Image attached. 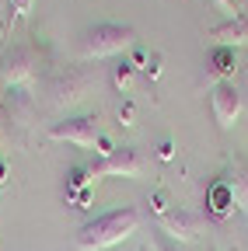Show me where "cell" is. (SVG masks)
I'll return each mask as SVG.
<instances>
[{
	"label": "cell",
	"mask_w": 248,
	"mask_h": 251,
	"mask_svg": "<svg viewBox=\"0 0 248 251\" xmlns=\"http://www.w3.org/2000/svg\"><path fill=\"white\" fill-rule=\"evenodd\" d=\"M140 220H143V213H140L137 206H115V209H109V213L91 216L87 224H81L77 234H74V244H77L81 251H105V248H115V244L126 241L130 234H137Z\"/></svg>",
	"instance_id": "1"
},
{
	"label": "cell",
	"mask_w": 248,
	"mask_h": 251,
	"mask_svg": "<svg viewBox=\"0 0 248 251\" xmlns=\"http://www.w3.org/2000/svg\"><path fill=\"white\" fill-rule=\"evenodd\" d=\"M137 46V28L133 25H119V21H102V25H91L81 42H77V56L84 63L91 59H109V56H119Z\"/></svg>",
	"instance_id": "2"
},
{
	"label": "cell",
	"mask_w": 248,
	"mask_h": 251,
	"mask_svg": "<svg viewBox=\"0 0 248 251\" xmlns=\"http://www.w3.org/2000/svg\"><path fill=\"white\" fill-rule=\"evenodd\" d=\"M87 91H91V74L81 67H59V70H49L42 77V98L53 112L77 105Z\"/></svg>",
	"instance_id": "3"
},
{
	"label": "cell",
	"mask_w": 248,
	"mask_h": 251,
	"mask_svg": "<svg viewBox=\"0 0 248 251\" xmlns=\"http://www.w3.org/2000/svg\"><path fill=\"white\" fill-rule=\"evenodd\" d=\"M42 70V46L35 42H14L0 56V87H25Z\"/></svg>",
	"instance_id": "4"
},
{
	"label": "cell",
	"mask_w": 248,
	"mask_h": 251,
	"mask_svg": "<svg viewBox=\"0 0 248 251\" xmlns=\"http://www.w3.org/2000/svg\"><path fill=\"white\" fill-rule=\"evenodd\" d=\"M102 136V115L98 112H84V115H70L49 126V140L59 143H74V147H95Z\"/></svg>",
	"instance_id": "5"
},
{
	"label": "cell",
	"mask_w": 248,
	"mask_h": 251,
	"mask_svg": "<svg viewBox=\"0 0 248 251\" xmlns=\"http://www.w3.org/2000/svg\"><path fill=\"white\" fill-rule=\"evenodd\" d=\"M147 168L143 153L137 147H115L112 157H105V161H95L91 164V178H140Z\"/></svg>",
	"instance_id": "6"
},
{
	"label": "cell",
	"mask_w": 248,
	"mask_h": 251,
	"mask_svg": "<svg viewBox=\"0 0 248 251\" xmlns=\"http://www.w3.org/2000/svg\"><path fill=\"white\" fill-rule=\"evenodd\" d=\"M158 224H161V234L171 237L175 244H193L203 234V216L193 213V209H182V206H175L171 213H165Z\"/></svg>",
	"instance_id": "7"
},
{
	"label": "cell",
	"mask_w": 248,
	"mask_h": 251,
	"mask_svg": "<svg viewBox=\"0 0 248 251\" xmlns=\"http://www.w3.org/2000/svg\"><path fill=\"white\" fill-rule=\"evenodd\" d=\"M210 108H213L217 126H220V129H231L234 119L241 115V94H238L234 80H224V84L210 87Z\"/></svg>",
	"instance_id": "8"
},
{
	"label": "cell",
	"mask_w": 248,
	"mask_h": 251,
	"mask_svg": "<svg viewBox=\"0 0 248 251\" xmlns=\"http://www.w3.org/2000/svg\"><path fill=\"white\" fill-rule=\"evenodd\" d=\"M203 206H206V216L210 220H227L234 209H238V196H234V181L227 175L213 178L206 185V196H203Z\"/></svg>",
	"instance_id": "9"
},
{
	"label": "cell",
	"mask_w": 248,
	"mask_h": 251,
	"mask_svg": "<svg viewBox=\"0 0 248 251\" xmlns=\"http://www.w3.org/2000/svg\"><path fill=\"white\" fill-rule=\"evenodd\" d=\"M206 39H213L217 46H227V49L248 46V14H238V18H227L220 25L206 28Z\"/></svg>",
	"instance_id": "10"
},
{
	"label": "cell",
	"mask_w": 248,
	"mask_h": 251,
	"mask_svg": "<svg viewBox=\"0 0 248 251\" xmlns=\"http://www.w3.org/2000/svg\"><path fill=\"white\" fill-rule=\"evenodd\" d=\"M0 98H4V105H7V112H11L18 129H25V126L32 122V115H35V94L28 87H7Z\"/></svg>",
	"instance_id": "11"
},
{
	"label": "cell",
	"mask_w": 248,
	"mask_h": 251,
	"mask_svg": "<svg viewBox=\"0 0 248 251\" xmlns=\"http://www.w3.org/2000/svg\"><path fill=\"white\" fill-rule=\"evenodd\" d=\"M234 67H238L234 49H227V46H213V52H210V67H206L210 87H213V84H224V80H234Z\"/></svg>",
	"instance_id": "12"
},
{
	"label": "cell",
	"mask_w": 248,
	"mask_h": 251,
	"mask_svg": "<svg viewBox=\"0 0 248 251\" xmlns=\"http://www.w3.org/2000/svg\"><path fill=\"white\" fill-rule=\"evenodd\" d=\"M109 80H112V87L119 94H130L133 91V80H137V67H133L130 59H119L115 67H112V74H109Z\"/></svg>",
	"instance_id": "13"
},
{
	"label": "cell",
	"mask_w": 248,
	"mask_h": 251,
	"mask_svg": "<svg viewBox=\"0 0 248 251\" xmlns=\"http://www.w3.org/2000/svg\"><path fill=\"white\" fill-rule=\"evenodd\" d=\"M234 196H238V209L241 213H248V164L245 161H238V171H234Z\"/></svg>",
	"instance_id": "14"
},
{
	"label": "cell",
	"mask_w": 248,
	"mask_h": 251,
	"mask_svg": "<svg viewBox=\"0 0 248 251\" xmlns=\"http://www.w3.org/2000/svg\"><path fill=\"white\" fill-rule=\"evenodd\" d=\"M95 185V178H91V164H74L67 171V192H74V188H91Z\"/></svg>",
	"instance_id": "15"
},
{
	"label": "cell",
	"mask_w": 248,
	"mask_h": 251,
	"mask_svg": "<svg viewBox=\"0 0 248 251\" xmlns=\"http://www.w3.org/2000/svg\"><path fill=\"white\" fill-rule=\"evenodd\" d=\"M147 209L154 213V216H165V213H171V196H168V188H154V192L147 196Z\"/></svg>",
	"instance_id": "16"
},
{
	"label": "cell",
	"mask_w": 248,
	"mask_h": 251,
	"mask_svg": "<svg viewBox=\"0 0 248 251\" xmlns=\"http://www.w3.org/2000/svg\"><path fill=\"white\" fill-rule=\"evenodd\" d=\"M14 119H11V112H7V105H4V98H0V147H7L11 140H14Z\"/></svg>",
	"instance_id": "17"
},
{
	"label": "cell",
	"mask_w": 248,
	"mask_h": 251,
	"mask_svg": "<svg viewBox=\"0 0 248 251\" xmlns=\"http://www.w3.org/2000/svg\"><path fill=\"white\" fill-rule=\"evenodd\" d=\"M161 70H165V56H161L158 49H150V56H147V67H143V77L154 84V80H161Z\"/></svg>",
	"instance_id": "18"
},
{
	"label": "cell",
	"mask_w": 248,
	"mask_h": 251,
	"mask_svg": "<svg viewBox=\"0 0 248 251\" xmlns=\"http://www.w3.org/2000/svg\"><path fill=\"white\" fill-rule=\"evenodd\" d=\"M91 199H95V185H91V188H74V192H67V206H74V209H87Z\"/></svg>",
	"instance_id": "19"
},
{
	"label": "cell",
	"mask_w": 248,
	"mask_h": 251,
	"mask_svg": "<svg viewBox=\"0 0 248 251\" xmlns=\"http://www.w3.org/2000/svg\"><path fill=\"white\" fill-rule=\"evenodd\" d=\"M206 4H210L213 11H220V14H224V21L241 14V11H238V0H206Z\"/></svg>",
	"instance_id": "20"
},
{
	"label": "cell",
	"mask_w": 248,
	"mask_h": 251,
	"mask_svg": "<svg viewBox=\"0 0 248 251\" xmlns=\"http://www.w3.org/2000/svg\"><path fill=\"white\" fill-rule=\"evenodd\" d=\"M119 126H122V129L137 126V105H133V101H122V108H119Z\"/></svg>",
	"instance_id": "21"
},
{
	"label": "cell",
	"mask_w": 248,
	"mask_h": 251,
	"mask_svg": "<svg viewBox=\"0 0 248 251\" xmlns=\"http://www.w3.org/2000/svg\"><path fill=\"white\" fill-rule=\"evenodd\" d=\"M32 4H35V0H11V25H14L18 18H28V14H32Z\"/></svg>",
	"instance_id": "22"
},
{
	"label": "cell",
	"mask_w": 248,
	"mask_h": 251,
	"mask_svg": "<svg viewBox=\"0 0 248 251\" xmlns=\"http://www.w3.org/2000/svg\"><path fill=\"white\" fill-rule=\"evenodd\" d=\"M112 150H115V143H112V136H98V143H95V153H98V161H105V157H112Z\"/></svg>",
	"instance_id": "23"
},
{
	"label": "cell",
	"mask_w": 248,
	"mask_h": 251,
	"mask_svg": "<svg viewBox=\"0 0 248 251\" xmlns=\"http://www.w3.org/2000/svg\"><path fill=\"white\" fill-rule=\"evenodd\" d=\"M147 49L143 46H133V56H130V63H133V67H137V74H143V67H147Z\"/></svg>",
	"instance_id": "24"
},
{
	"label": "cell",
	"mask_w": 248,
	"mask_h": 251,
	"mask_svg": "<svg viewBox=\"0 0 248 251\" xmlns=\"http://www.w3.org/2000/svg\"><path fill=\"white\" fill-rule=\"evenodd\" d=\"M171 157H175V143H171V140H161V143H158V161L168 164Z\"/></svg>",
	"instance_id": "25"
},
{
	"label": "cell",
	"mask_w": 248,
	"mask_h": 251,
	"mask_svg": "<svg viewBox=\"0 0 248 251\" xmlns=\"http://www.w3.org/2000/svg\"><path fill=\"white\" fill-rule=\"evenodd\" d=\"M154 251H178V248L171 244V237H165V234H154Z\"/></svg>",
	"instance_id": "26"
},
{
	"label": "cell",
	"mask_w": 248,
	"mask_h": 251,
	"mask_svg": "<svg viewBox=\"0 0 248 251\" xmlns=\"http://www.w3.org/2000/svg\"><path fill=\"white\" fill-rule=\"evenodd\" d=\"M11 181V168H7V161L0 157V185H7Z\"/></svg>",
	"instance_id": "27"
},
{
	"label": "cell",
	"mask_w": 248,
	"mask_h": 251,
	"mask_svg": "<svg viewBox=\"0 0 248 251\" xmlns=\"http://www.w3.org/2000/svg\"><path fill=\"white\" fill-rule=\"evenodd\" d=\"M140 251H154V248H150V244H143V248H140Z\"/></svg>",
	"instance_id": "28"
}]
</instances>
